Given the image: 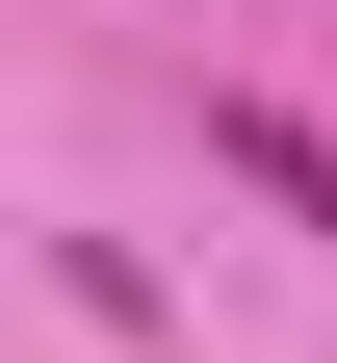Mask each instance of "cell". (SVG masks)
Segmentation results:
<instances>
[{"label":"cell","mask_w":337,"mask_h":363,"mask_svg":"<svg viewBox=\"0 0 337 363\" xmlns=\"http://www.w3.org/2000/svg\"><path fill=\"white\" fill-rule=\"evenodd\" d=\"M208 156H233V182H260L285 234H337V130H311V104H208Z\"/></svg>","instance_id":"obj_1"}]
</instances>
